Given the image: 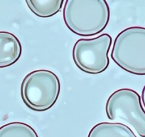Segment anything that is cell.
Masks as SVG:
<instances>
[{"label":"cell","mask_w":145,"mask_h":137,"mask_svg":"<svg viewBox=\"0 0 145 137\" xmlns=\"http://www.w3.org/2000/svg\"><path fill=\"white\" fill-rule=\"evenodd\" d=\"M63 17L71 32L80 37L99 34L108 25L110 10L105 0H66Z\"/></svg>","instance_id":"cell-1"},{"label":"cell","mask_w":145,"mask_h":137,"mask_svg":"<svg viewBox=\"0 0 145 137\" xmlns=\"http://www.w3.org/2000/svg\"><path fill=\"white\" fill-rule=\"evenodd\" d=\"M110 57L122 69L129 74L145 75V27L129 26L118 34Z\"/></svg>","instance_id":"cell-2"},{"label":"cell","mask_w":145,"mask_h":137,"mask_svg":"<svg viewBox=\"0 0 145 137\" xmlns=\"http://www.w3.org/2000/svg\"><path fill=\"white\" fill-rule=\"evenodd\" d=\"M61 82L54 72L39 69L28 74L21 84V96L25 105L35 111L50 109L56 103Z\"/></svg>","instance_id":"cell-3"},{"label":"cell","mask_w":145,"mask_h":137,"mask_svg":"<svg viewBox=\"0 0 145 137\" xmlns=\"http://www.w3.org/2000/svg\"><path fill=\"white\" fill-rule=\"evenodd\" d=\"M105 112L109 120L125 124L145 137V109L136 91L123 88L114 92L106 102Z\"/></svg>","instance_id":"cell-4"},{"label":"cell","mask_w":145,"mask_h":137,"mask_svg":"<svg viewBox=\"0 0 145 137\" xmlns=\"http://www.w3.org/2000/svg\"><path fill=\"white\" fill-rule=\"evenodd\" d=\"M112 41L108 34L77 40L72 48V60L76 67L88 74L104 72L110 65L109 51Z\"/></svg>","instance_id":"cell-5"},{"label":"cell","mask_w":145,"mask_h":137,"mask_svg":"<svg viewBox=\"0 0 145 137\" xmlns=\"http://www.w3.org/2000/svg\"><path fill=\"white\" fill-rule=\"evenodd\" d=\"M22 54V43L16 35L6 31H0V68L14 64Z\"/></svg>","instance_id":"cell-6"},{"label":"cell","mask_w":145,"mask_h":137,"mask_svg":"<svg viewBox=\"0 0 145 137\" xmlns=\"http://www.w3.org/2000/svg\"><path fill=\"white\" fill-rule=\"evenodd\" d=\"M88 137H137L125 124L119 122H100L89 131Z\"/></svg>","instance_id":"cell-7"},{"label":"cell","mask_w":145,"mask_h":137,"mask_svg":"<svg viewBox=\"0 0 145 137\" xmlns=\"http://www.w3.org/2000/svg\"><path fill=\"white\" fill-rule=\"evenodd\" d=\"M28 7L36 16L49 18L61 11L64 0H26Z\"/></svg>","instance_id":"cell-8"},{"label":"cell","mask_w":145,"mask_h":137,"mask_svg":"<svg viewBox=\"0 0 145 137\" xmlns=\"http://www.w3.org/2000/svg\"><path fill=\"white\" fill-rule=\"evenodd\" d=\"M0 137H39L36 130L20 121L8 123L0 127Z\"/></svg>","instance_id":"cell-9"},{"label":"cell","mask_w":145,"mask_h":137,"mask_svg":"<svg viewBox=\"0 0 145 137\" xmlns=\"http://www.w3.org/2000/svg\"><path fill=\"white\" fill-rule=\"evenodd\" d=\"M141 100H142V105L144 106V108L145 109V85L144 86L142 92V96H141Z\"/></svg>","instance_id":"cell-10"}]
</instances>
